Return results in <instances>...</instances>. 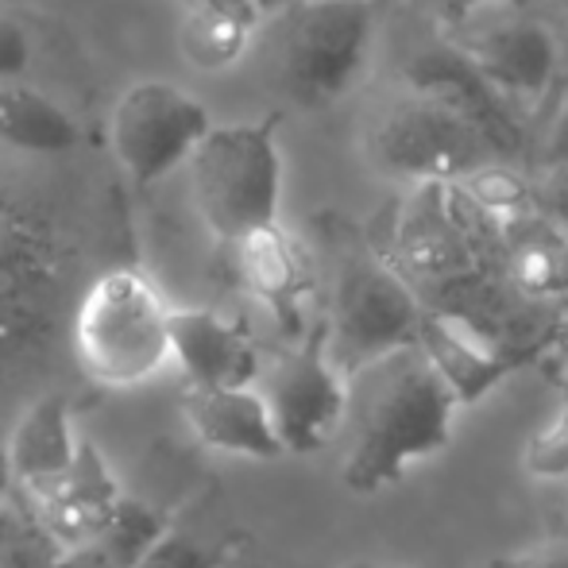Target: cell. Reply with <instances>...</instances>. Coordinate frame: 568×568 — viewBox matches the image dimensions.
<instances>
[{"label":"cell","instance_id":"cell-1","mask_svg":"<svg viewBox=\"0 0 568 568\" xmlns=\"http://www.w3.org/2000/svg\"><path fill=\"white\" fill-rule=\"evenodd\" d=\"M460 398L418 341L398 344L348 372L341 484L352 495L395 487L426 456L453 442Z\"/></svg>","mask_w":568,"mask_h":568},{"label":"cell","instance_id":"cell-2","mask_svg":"<svg viewBox=\"0 0 568 568\" xmlns=\"http://www.w3.org/2000/svg\"><path fill=\"white\" fill-rule=\"evenodd\" d=\"M174 306L140 267H113L85 286L74 314L82 372L109 390H132L174 364Z\"/></svg>","mask_w":568,"mask_h":568},{"label":"cell","instance_id":"cell-3","mask_svg":"<svg viewBox=\"0 0 568 568\" xmlns=\"http://www.w3.org/2000/svg\"><path fill=\"white\" fill-rule=\"evenodd\" d=\"M194 205L221 244L275 225L283 202V155L275 116L247 124H213L186 163Z\"/></svg>","mask_w":568,"mask_h":568},{"label":"cell","instance_id":"cell-4","mask_svg":"<svg viewBox=\"0 0 568 568\" xmlns=\"http://www.w3.org/2000/svg\"><path fill=\"white\" fill-rule=\"evenodd\" d=\"M445 43L471 62L515 113L538 109L561 74L554 31L523 0H456L442 16Z\"/></svg>","mask_w":568,"mask_h":568},{"label":"cell","instance_id":"cell-5","mask_svg":"<svg viewBox=\"0 0 568 568\" xmlns=\"http://www.w3.org/2000/svg\"><path fill=\"white\" fill-rule=\"evenodd\" d=\"M372 159L387 179L406 186L426 182H464L487 171L491 163H507L491 135L445 98L406 85V93L379 116L372 132Z\"/></svg>","mask_w":568,"mask_h":568},{"label":"cell","instance_id":"cell-6","mask_svg":"<svg viewBox=\"0 0 568 568\" xmlns=\"http://www.w3.org/2000/svg\"><path fill=\"white\" fill-rule=\"evenodd\" d=\"M375 0H294L283 8L278 82L302 109H325L359 78L375 36Z\"/></svg>","mask_w":568,"mask_h":568},{"label":"cell","instance_id":"cell-7","mask_svg":"<svg viewBox=\"0 0 568 568\" xmlns=\"http://www.w3.org/2000/svg\"><path fill=\"white\" fill-rule=\"evenodd\" d=\"M422 314L426 306L418 291L379 247H359L344 255L333 283L329 317H325L333 359L348 375L398 344L418 341Z\"/></svg>","mask_w":568,"mask_h":568},{"label":"cell","instance_id":"cell-8","mask_svg":"<svg viewBox=\"0 0 568 568\" xmlns=\"http://www.w3.org/2000/svg\"><path fill=\"white\" fill-rule=\"evenodd\" d=\"M260 390L271 406L286 456H310L333 445L348 410V375L333 359L325 322L314 325L298 344L263 364Z\"/></svg>","mask_w":568,"mask_h":568},{"label":"cell","instance_id":"cell-9","mask_svg":"<svg viewBox=\"0 0 568 568\" xmlns=\"http://www.w3.org/2000/svg\"><path fill=\"white\" fill-rule=\"evenodd\" d=\"M213 132V116L190 90L163 78L128 85L109 116V143L135 186L166 179L194 159L197 143Z\"/></svg>","mask_w":568,"mask_h":568},{"label":"cell","instance_id":"cell-10","mask_svg":"<svg viewBox=\"0 0 568 568\" xmlns=\"http://www.w3.org/2000/svg\"><path fill=\"white\" fill-rule=\"evenodd\" d=\"M182 418L197 445L210 453L244 456V460H278L286 445L271 418L260 383L247 387H190L182 398Z\"/></svg>","mask_w":568,"mask_h":568},{"label":"cell","instance_id":"cell-11","mask_svg":"<svg viewBox=\"0 0 568 568\" xmlns=\"http://www.w3.org/2000/svg\"><path fill=\"white\" fill-rule=\"evenodd\" d=\"M418 344L429 352V359L437 364V372L445 375V383L453 387V395L460 398V406H471L479 398H487L518 364L523 356L510 352L495 333L479 329L476 322L449 310H429L422 314Z\"/></svg>","mask_w":568,"mask_h":568},{"label":"cell","instance_id":"cell-12","mask_svg":"<svg viewBox=\"0 0 568 568\" xmlns=\"http://www.w3.org/2000/svg\"><path fill=\"white\" fill-rule=\"evenodd\" d=\"M171 344L174 367L186 375L190 387H247L263 375L255 341L217 310L174 306Z\"/></svg>","mask_w":568,"mask_h":568},{"label":"cell","instance_id":"cell-13","mask_svg":"<svg viewBox=\"0 0 568 568\" xmlns=\"http://www.w3.org/2000/svg\"><path fill=\"white\" fill-rule=\"evenodd\" d=\"M406 85L414 90H426L445 98L449 105L460 109L471 124H479L491 143L499 148L503 159H518L526 148L523 124H518V113L510 109V101L471 67L464 54H456L449 43H442L437 51H426L406 67Z\"/></svg>","mask_w":568,"mask_h":568},{"label":"cell","instance_id":"cell-14","mask_svg":"<svg viewBox=\"0 0 568 568\" xmlns=\"http://www.w3.org/2000/svg\"><path fill=\"white\" fill-rule=\"evenodd\" d=\"M510 286L526 302L565 314L568 310V229L557 225L534 197L515 213H503Z\"/></svg>","mask_w":568,"mask_h":568},{"label":"cell","instance_id":"cell-15","mask_svg":"<svg viewBox=\"0 0 568 568\" xmlns=\"http://www.w3.org/2000/svg\"><path fill=\"white\" fill-rule=\"evenodd\" d=\"M232 260H236V275L286 329L298 333L302 306H306L310 291H314V263H310L306 247L291 236L283 225H263L236 240Z\"/></svg>","mask_w":568,"mask_h":568},{"label":"cell","instance_id":"cell-16","mask_svg":"<svg viewBox=\"0 0 568 568\" xmlns=\"http://www.w3.org/2000/svg\"><path fill=\"white\" fill-rule=\"evenodd\" d=\"M124 503V491H120L116 471L109 468V460L101 456L98 445L90 437H82V449H78V460L51 491L36 495V507L43 510L47 526L54 530V538L74 554V549L90 546Z\"/></svg>","mask_w":568,"mask_h":568},{"label":"cell","instance_id":"cell-17","mask_svg":"<svg viewBox=\"0 0 568 568\" xmlns=\"http://www.w3.org/2000/svg\"><path fill=\"white\" fill-rule=\"evenodd\" d=\"M82 437L74 429V414L62 395H43L20 414L8 434V456H12L16 487L31 499L51 491L78 460Z\"/></svg>","mask_w":568,"mask_h":568},{"label":"cell","instance_id":"cell-18","mask_svg":"<svg viewBox=\"0 0 568 568\" xmlns=\"http://www.w3.org/2000/svg\"><path fill=\"white\" fill-rule=\"evenodd\" d=\"M0 143L23 155H67L82 143V124L23 78L0 82Z\"/></svg>","mask_w":568,"mask_h":568},{"label":"cell","instance_id":"cell-19","mask_svg":"<svg viewBox=\"0 0 568 568\" xmlns=\"http://www.w3.org/2000/svg\"><path fill=\"white\" fill-rule=\"evenodd\" d=\"M260 16L232 0H190L179 23L182 54L197 70H229L236 59H244L252 43V28Z\"/></svg>","mask_w":568,"mask_h":568},{"label":"cell","instance_id":"cell-20","mask_svg":"<svg viewBox=\"0 0 568 568\" xmlns=\"http://www.w3.org/2000/svg\"><path fill=\"white\" fill-rule=\"evenodd\" d=\"M70 549L54 538L43 510L16 487L0 499V568H62Z\"/></svg>","mask_w":568,"mask_h":568},{"label":"cell","instance_id":"cell-21","mask_svg":"<svg viewBox=\"0 0 568 568\" xmlns=\"http://www.w3.org/2000/svg\"><path fill=\"white\" fill-rule=\"evenodd\" d=\"M229 549L217 541H205L202 534L186 530V526L171 523L155 541L148 546V554L135 561V568H225Z\"/></svg>","mask_w":568,"mask_h":568},{"label":"cell","instance_id":"cell-22","mask_svg":"<svg viewBox=\"0 0 568 568\" xmlns=\"http://www.w3.org/2000/svg\"><path fill=\"white\" fill-rule=\"evenodd\" d=\"M523 468L538 479L568 476V364L561 372V403H557V414L526 442Z\"/></svg>","mask_w":568,"mask_h":568},{"label":"cell","instance_id":"cell-23","mask_svg":"<svg viewBox=\"0 0 568 568\" xmlns=\"http://www.w3.org/2000/svg\"><path fill=\"white\" fill-rule=\"evenodd\" d=\"M36 59L31 31L12 16H0V82H20Z\"/></svg>","mask_w":568,"mask_h":568},{"label":"cell","instance_id":"cell-24","mask_svg":"<svg viewBox=\"0 0 568 568\" xmlns=\"http://www.w3.org/2000/svg\"><path fill=\"white\" fill-rule=\"evenodd\" d=\"M491 568H568V538H546L495 557Z\"/></svg>","mask_w":568,"mask_h":568},{"label":"cell","instance_id":"cell-25","mask_svg":"<svg viewBox=\"0 0 568 568\" xmlns=\"http://www.w3.org/2000/svg\"><path fill=\"white\" fill-rule=\"evenodd\" d=\"M534 197H538V205L557 225L568 229V166H549V171H541V179L534 182Z\"/></svg>","mask_w":568,"mask_h":568},{"label":"cell","instance_id":"cell-26","mask_svg":"<svg viewBox=\"0 0 568 568\" xmlns=\"http://www.w3.org/2000/svg\"><path fill=\"white\" fill-rule=\"evenodd\" d=\"M549 166H568V98L557 120L549 124L546 143H541V171H549Z\"/></svg>","mask_w":568,"mask_h":568},{"label":"cell","instance_id":"cell-27","mask_svg":"<svg viewBox=\"0 0 568 568\" xmlns=\"http://www.w3.org/2000/svg\"><path fill=\"white\" fill-rule=\"evenodd\" d=\"M16 491V471H12V456H8V442H0V499Z\"/></svg>","mask_w":568,"mask_h":568},{"label":"cell","instance_id":"cell-28","mask_svg":"<svg viewBox=\"0 0 568 568\" xmlns=\"http://www.w3.org/2000/svg\"><path fill=\"white\" fill-rule=\"evenodd\" d=\"M247 8H252L255 16H278L283 8H291L294 0H244Z\"/></svg>","mask_w":568,"mask_h":568},{"label":"cell","instance_id":"cell-29","mask_svg":"<svg viewBox=\"0 0 568 568\" xmlns=\"http://www.w3.org/2000/svg\"><path fill=\"white\" fill-rule=\"evenodd\" d=\"M554 348H561V364H568V310H565V314H561V333H557V344H554Z\"/></svg>","mask_w":568,"mask_h":568},{"label":"cell","instance_id":"cell-30","mask_svg":"<svg viewBox=\"0 0 568 568\" xmlns=\"http://www.w3.org/2000/svg\"><path fill=\"white\" fill-rule=\"evenodd\" d=\"M341 568H403V565H395V561H372V557H367V561H348V565H341Z\"/></svg>","mask_w":568,"mask_h":568},{"label":"cell","instance_id":"cell-31","mask_svg":"<svg viewBox=\"0 0 568 568\" xmlns=\"http://www.w3.org/2000/svg\"><path fill=\"white\" fill-rule=\"evenodd\" d=\"M434 4H445V8H449V4H456V0H434Z\"/></svg>","mask_w":568,"mask_h":568},{"label":"cell","instance_id":"cell-32","mask_svg":"<svg viewBox=\"0 0 568 568\" xmlns=\"http://www.w3.org/2000/svg\"><path fill=\"white\" fill-rule=\"evenodd\" d=\"M232 4H244V0H232ZM244 8H247V4H244Z\"/></svg>","mask_w":568,"mask_h":568}]
</instances>
